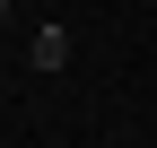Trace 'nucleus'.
Segmentation results:
<instances>
[{"label":"nucleus","instance_id":"nucleus-1","mask_svg":"<svg viewBox=\"0 0 157 148\" xmlns=\"http://www.w3.org/2000/svg\"><path fill=\"white\" fill-rule=\"evenodd\" d=\"M61 61H70V35L44 26V35H35V70H61Z\"/></svg>","mask_w":157,"mask_h":148}]
</instances>
